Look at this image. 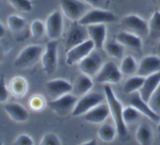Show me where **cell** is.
I'll return each mask as SVG.
<instances>
[{
    "mask_svg": "<svg viewBox=\"0 0 160 145\" xmlns=\"http://www.w3.org/2000/svg\"><path fill=\"white\" fill-rule=\"evenodd\" d=\"M103 91H104L106 102L109 105L110 115L113 119L114 125L117 128L119 138L120 140H124L128 137V128L123 119V105L110 86L106 85Z\"/></svg>",
    "mask_w": 160,
    "mask_h": 145,
    "instance_id": "6da1fadb",
    "label": "cell"
},
{
    "mask_svg": "<svg viewBox=\"0 0 160 145\" xmlns=\"http://www.w3.org/2000/svg\"><path fill=\"white\" fill-rule=\"evenodd\" d=\"M44 49L40 45H30L23 48L15 58L14 67L19 69H27L32 67L41 60Z\"/></svg>",
    "mask_w": 160,
    "mask_h": 145,
    "instance_id": "7a4b0ae2",
    "label": "cell"
},
{
    "mask_svg": "<svg viewBox=\"0 0 160 145\" xmlns=\"http://www.w3.org/2000/svg\"><path fill=\"white\" fill-rule=\"evenodd\" d=\"M105 94L98 92H89L81 96L77 101L76 105L72 111V115L74 117L84 115L95 106L104 101Z\"/></svg>",
    "mask_w": 160,
    "mask_h": 145,
    "instance_id": "3957f363",
    "label": "cell"
},
{
    "mask_svg": "<svg viewBox=\"0 0 160 145\" xmlns=\"http://www.w3.org/2000/svg\"><path fill=\"white\" fill-rule=\"evenodd\" d=\"M42 69L46 75L56 72L58 65V43L56 40H50L46 43L41 57Z\"/></svg>",
    "mask_w": 160,
    "mask_h": 145,
    "instance_id": "277c9868",
    "label": "cell"
},
{
    "mask_svg": "<svg viewBox=\"0 0 160 145\" xmlns=\"http://www.w3.org/2000/svg\"><path fill=\"white\" fill-rule=\"evenodd\" d=\"M117 19V16L111 11L100 8H93L92 9H88L86 13L78 20V22L84 26H88L98 24L112 23L116 21Z\"/></svg>",
    "mask_w": 160,
    "mask_h": 145,
    "instance_id": "5b68a950",
    "label": "cell"
},
{
    "mask_svg": "<svg viewBox=\"0 0 160 145\" xmlns=\"http://www.w3.org/2000/svg\"><path fill=\"white\" fill-rule=\"evenodd\" d=\"M88 39L87 26L81 24L78 21H72L64 41L66 52Z\"/></svg>",
    "mask_w": 160,
    "mask_h": 145,
    "instance_id": "8992f818",
    "label": "cell"
},
{
    "mask_svg": "<svg viewBox=\"0 0 160 145\" xmlns=\"http://www.w3.org/2000/svg\"><path fill=\"white\" fill-rule=\"evenodd\" d=\"M122 77L123 74L117 64L113 61H108L95 75V81L101 84H118Z\"/></svg>",
    "mask_w": 160,
    "mask_h": 145,
    "instance_id": "52a82bcc",
    "label": "cell"
},
{
    "mask_svg": "<svg viewBox=\"0 0 160 145\" xmlns=\"http://www.w3.org/2000/svg\"><path fill=\"white\" fill-rule=\"evenodd\" d=\"M59 5L63 15L71 21H78L88 10V5L81 0H59Z\"/></svg>",
    "mask_w": 160,
    "mask_h": 145,
    "instance_id": "ba28073f",
    "label": "cell"
},
{
    "mask_svg": "<svg viewBox=\"0 0 160 145\" xmlns=\"http://www.w3.org/2000/svg\"><path fill=\"white\" fill-rule=\"evenodd\" d=\"M103 65V58L98 50H94L78 64L80 72L88 76H95Z\"/></svg>",
    "mask_w": 160,
    "mask_h": 145,
    "instance_id": "9c48e42d",
    "label": "cell"
},
{
    "mask_svg": "<svg viewBox=\"0 0 160 145\" xmlns=\"http://www.w3.org/2000/svg\"><path fill=\"white\" fill-rule=\"evenodd\" d=\"M95 49L94 42L90 39H87L66 52V63L69 66L79 64L80 61H82Z\"/></svg>",
    "mask_w": 160,
    "mask_h": 145,
    "instance_id": "30bf717a",
    "label": "cell"
},
{
    "mask_svg": "<svg viewBox=\"0 0 160 145\" xmlns=\"http://www.w3.org/2000/svg\"><path fill=\"white\" fill-rule=\"evenodd\" d=\"M78 100L76 96L70 93L58 98L52 99L48 103V106L58 115L64 117L70 113L72 114Z\"/></svg>",
    "mask_w": 160,
    "mask_h": 145,
    "instance_id": "8fae6325",
    "label": "cell"
},
{
    "mask_svg": "<svg viewBox=\"0 0 160 145\" xmlns=\"http://www.w3.org/2000/svg\"><path fill=\"white\" fill-rule=\"evenodd\" d=\"M45 31L50 40H57L63 31V18L59 10L52 12L45 20Z\"/></svg>",
    "mask_w": 160,
    "mask_h": 145,
    "instance_id": "7c38bea8",
    "label": "cell"
},
{
    "mask_svg": "<svg viewBox=\"0 0 160 145\" xmlns=\"http://www.w3.org/2000/svg\"><path fill=\"white\" fill-rule=\"evenodd\" d=\"M45 89L52 99H56L73 92V86L67 80L63 78H56L46 83Z\"/></svg>",
    "mask_w": 160,
    "mask_h": 145,
    "instance_id": "4fadbf2b",
    "label": "cell"
},
{
    "mask_svg": "<svg viewBox=\"0 0 160 145\" xmlns=\"http://www.w3.org/2000/svg\"><path fill=\"white\" fill-rule=\"evenodd\" d=\"M121 24L128 30L132 31L134 34L138 35H145L148 34V22L136 14H129L125 16L122 19Z\"/></svg>",
    "mask_w": 160,
    "mask_h": 145,
    "instance_id": "5bb4252c",
    "label": "cell"
},
{
    "mask_svg": "<svg viewBox=\"0 0 160 145\" xmlns=\"http://www.w3.org/2000/svg\"><path fill=\"white\" fill-rule=\"evenodd\" d=\"M129 105L135 108L139 112L143 115L146 116L147 118L153 122H158L160 119V116L156 115L148 105V102L144 100L141 97L139 92L133 93L130 94L129 97Z\"/></svg>",
    "mask_w": 160,
    "mask_h": 145,
    "instance_id": "9a60e30c",
    "label": "cell"
},
{
    "mask_svg": "<svg viewBox=\"0 0 160 145\" xmlns=\"http://www.w3.org/2000/svg\"><path fill=\"white\" fill-rule=\"evenodd\" d=\"M160 72V57L156 55H148L141 60L138 66L137 75L147 77Z\"/></svg>",
    "mask_w": 160,
    "mask_h": 145,
    "instance_id": "2e32d148",
    "label": "cell"
},
{
    "mask_svg": "<svg viewBox=\"0 0 160 145\" xmlns=\"http://www.w3.org/2000/svg\"><path fill=\"white\" fill-rule=\"evenodd\" d=\"M109 115H110V111L108 104L101 103L83 116L86 122L98 125V124L103 123L109 118Z\"/></svg>",
    "mask_w": 160,
    "mask_h": 145,
    "instance_id": "e0dca14e",
    "label": "cell"
},
{
    "mask_svg": "<svg viewBox=\"0 0 160 145\" xmlns=\"http://www.w3.org/2000/svg\"><path fill=\"white\" fill-rule=\"evenodd\" d=\"M88 37L94 42L95 50H102L106 42L107 28L105 24H92L87 26Z\"/></svg>",
    "mask_w": 160,
    "mask_h": 145,
    "instance_id": "ac0fdd59",
    "label": "cell"
},
{
    "mask_svg": "<svg viewBox=\"0 0 160 145\" xmlns=\"http://www.w3.org/2000/svg\"><path fill=\"white\" fill-rule=\"evenodd\" d=\"M4 111L9 119L17 123H23L28 121L29 113L28 110L20 104L11 102L5 105Z\"/></svg>",
    "mask_w": 160,
    "mask_h": 145,
    "instance_id": "d6986e66",
    "label": "cell"
},
{
    "mask_svg": "<svg viewBox=\"0 0 160 145\" xmlns=\"http://www.w3.org/2000/svg\"><path fill=\"white\" fill-rule=\"evenodd\" d=\"M160 86V72L145 77V82L139 90L141 97L146 102L148 101L153 93Z\"/></svg>",
    "mask_w": 160,
    "mask_h": 145,
    "instance_id": "ffe728a7",
    "label": "cell"
},
{
    "mask_svg": "<svg viewBox=\"0 0 160 145\" xmlns=\"http://www.w3.org/2000/svg\"><path fill=\"white\" fill-rule=\"evenodd\" d=\"M116 40L123 46H127L133 50H141L142 48V40L140 36L130 31L119 32L116 36Z\"/></svg>",
    "mask_w": 160,
    "mask_h": 145,
    "instance_id": "44dd1931",
    "label": "cell"
},
{
    "mask_svg": "<svg viewBox=\"0 0 160 145\" xmlns=\"http://www.w3.org/2000/svg\"><path fill=\"white\" fill-rule=\"evenodd\" d=\"M9 94L17 99H20L26 95L28 90L27 80L21 76H15L9 81L8 86Z\"/></svg>",
    "mask_w": 160,
    "mask_h": 145,
    "instance_id": "7402d4cb",
    "label": "cell"
},
{
    "mask_svg": "<svg viewBox=\"0 0 160 145\" xmlns=\"http://www.w3.org/2000/svg\"><path fill=\"white\" fill-rule=\"evenodd\" d=\"M93 86L94 83L91 76L82 74L77 78L74 86H73V92L77 96L81 97V96L90 92Z\"/></svg>",
    "mask_w": 160,
    "mask_h": 145,
    "instance_id": "603a6c76",
    "label": "cell"
},
{
    "mask_svg": "<svg viewBox=\"0 0 160 145\" xmlns=\"http://www.w3.org/2000/svg\"><path fill=\"white\" fill-rule=\"evenodd\" d=\"M135 137L139 144H151L153 141V133L152 128L146 123H142L138 127Z\"/></svg>",
    "mask_w": 160,
    "mask_h": 145,
    "instance_id": "cb8c5ba5",
    "label": "cell"
},
{
    "mask_svg": "<svg viewBox=\"0 0 160 145\" xmlns=\"http://www.w3.org/2000/svg\"><path fill=\"white\" fill-rule=\"evenodd\" d=\"M145 77L141 76V75H135L131 76L126 80L123 86V91L126 94H131L133 93L139 92L142 88L144 82H145Z\"/></svg>",
    "mask_w": 160,
    "mask_h": 145,
    "instance_id": "d4e9b609",
    "label": "cell"
},
{
    "mask_svg": "<svg viewBox=\"0 0 160 145\" xmlns=\"http://www.w3.org/2000/svg\"><path fill=\"white\" fill-rule=\"evenodd\" d=\"M117 135V130L115 125L109 123L102 125L98 130V137L101 141L105 143H110L115 140Z\"/></svg>",
    "mask_w": 160,
    "mask_h": 145,
    "instance_id": "484cf974",
    "label": "cell"
},
{
    "mask_svg": "<svg viewBox=\"0 0 160 145\" xmlns=\"http://www.w3.org/2000/svg\"><path fill=\"white\" fill-rule=\"evenodd\" d=\"M148 24V36L152 39H160V11L156 10L152 15Z\"/></svg>",
    "mask_w": 160,
    "mask_h": 145,
    "instance_id": "4316f807",
    "label": "cell"
},
{
    "mask_svg": "<svg viewBox=\"0 0 160 145\" xmlns=\"http://www.w3.org/2000/svg\"><path fill=\"white\" fill-rule=\"evenodd\" d=\"M138 66V65L135 58L131 55H128L122 60L120 69L123 75H131L137 72Z\"/></svg>",
    "mask_w": 160,
    "mask_h": 145,
    "instance_id": "83f0119b",
    "label": "cell"
},
{
    "mask_svg": "<svg viewBox=\"0 0 160 145\" xmlns=\"http://www.w3.org/2000/svg\"><path fill=\"white\" fill-rule=\"evenodd\" d=\"M105 50L109 56L116 59L121 57L124 53V46L120 42L116 41H110L105 44Z\"/></svg>",
    "mask_w": 160,
    "mask_h": 145,
    "instance_id": "f1b7e54d",
    "label": "cell"
},
{
    "mask_svg": "<svg viewBox=\"0 0 160 145\" xmlns=\"http://www.w3.org/2000/svg\"><path fill=\"white\" fill-rule=\"evenodd\" d=\"M6 23H7L9 29L14 32L21 31L26 26L25 19L17 14H12V15L9 16L7 20H6Z\"/></svg>",
    "mask_w": 160,
    "mask_h": 145,
    "instance_id": "f546056e",
    "label": "cell"
},
{
    "mask_svg": "<svg viewBox=\"0 0 160 145\" xmlns=\"http://www.w3.org/2000/svg\"><path fill=\"white\" fill-rule=\"evenodd\" d=\"M141 113L133 106L126 107L123 110V119L126 125L132 124L140 119Z\"/></svg>",
    "mask_w": 160,
    "mask_h": 145,
    "instance_id": "4dcf8cb0",
    "label": "cell"
},
{
    "mask_svg": "<svg viewBox=\"0 0 160 145\" xmlns=\"http://www.w3.org/2000/svg\"><path fill=\"white\" fill-rule=\"evenodd\" d=\"M45 100L40 94H34L30 97L28 100V106L31 111L34 112H40L45 108Z\"/></svg>",
    "mask_w": 160,
    "mask_h": 145,
    "instance_id": "1f68e13d",
    "label": "cell"
},
{
    "mask_svg": "<svg viewBox=\"0 0 160 145\" xmlns=\"http://www.w3.org/2000/svg\"><path fill=\"white\" fill-rule=\"evenodd\" d=\"M7 2L20 12L29 13L33 9V3L31 0H7Z\"/></svg>",
    "mask_w": 160,
    "mask_h": 145,
    "instance_id": "d6a6232c",
    "label": "cell"
},
{
    "mask_svg": "<svg viewBox=\"0 0 160 145\" xmlns=\"http://www.w3.org/2000/svg\"><path fill=\"white\" fill-rule=\"evenodd\" d=\"M30 31H31V35L36 39H38L44 35L45 31V23L40 20H35L31 23L30 26Z\"/></svg>",
    "mask_w": 160,
    "mask_h": 145,
    "instance_id": "836d02e7",
    "label": "cell"
},
{
    "mask_svg": "<svg viewBox=\"0 0 160 145\" xmlns=\"http://www.w3.org/2000/svg\"><path fill=\"white\" fill-rule=\"evenodd\" d=\"M148 104L151 109L156 115L160 116V86L151 96Z\"/></svg>",
    "mask_w": 160,
    "mask_h": 145,
    "instance_id": "e575fe53",
    "label": "cell"
},
{
    "mask_svg": "<svg viewBox=\"0 0 160 145\" xmlns=\"http://www.w3.org/2000/svg\"><path fill=\"white\" fill-rule=\"evenodd\" d=\"M41 145H60L62 144L60 139L53 133H47L42 137L40 141Z\"/></svg>",
    "mask_w": 160,
    "mask_h": 145,
    "instance_id": "d590c367",
    "label": "cell"
},
{
    "mask_svg": "<svg viewBox=\"0 0 160 145\" xmlns=\"http://www.w3.org/2000/svg\"><path fill=\"white\" fill-rule=\"evenodd\" d=\"M9 91L6 84V78L3 75H0V104H4L9 99Z\"/></svg>",
    "mask_w": 160,
    "mask_h": 145,
    "instance_id": "8d00e7d4",
    "label": "cell"
},
{
    "mask_svg": "<svg viewBox=\"0 0 160 145\" xmlns=\"http://www.w3.org/2000/svg\"><path fill=\"white\" fill-rule=\"evenodd\" d=\"M34 144V140L28 134L19 135L13 142V144L16 145H33Z\"/></svg>",
    "mask_w": 160,
    "mask_h": 145,
    "instance_id": "74e56055",
    "label": "cell"
},
{
    "mask_svg": "<svg viewBox=\"0 0 160 145\" xmlns=\"http://www.w3.org/2000/svg\"><path fill=\"white\" fill-rule=\"evenodd\" d=\"M86 4L93 8H99L100 5L102 3V0H83Z\"/></svg>",
    "mask_w": 160,
    "mask_h": 145,
    "instance_id": "f35d334b",
    "label": "cell"
},
{
    "mask_svg": "<svg viewBox=\"0 0 160 145\" xmlns=\"http://www.w3.org/2000/svg\"><path fill=\"white\" fill-rule=\"evenodd\" d=\"M5 34H6V29H5L2 24L0 22V39H2V38L4 37Z\"/></svg>",
    "mask_w": 160,
    "mask_h": 145,
    "instance_id": "ab89813d",
    "label": "cell"
},
{
    "mask_svg": "<svg viewBox=\"0 0 160 145\" xmlns=\"http://www.w3.org/2000/svg\"><path fill=\"white\" fill-rule=\"evenodd\" d=\"M96 144H97V142L95 140L91 139V140H89V141H85V142H83L81 144H83V145H95Z\"/></svg>",
    "mask_w": 160,
    "mask_h": 145,
    "instance_id": "60d3db41",
    "label": "cell"
},
{
    "mask_svg": "<svg viewBox=\"0 0 160 145\" xmlns=\"http://www.w3.org/2000/svg\"><path fill=\"white\" fill-rule=\"evenodd\" d=\"M2 58H3V54L2 53L1 50H0V63H1V61H2Z\"/></svg>",
    "mask_w": 160,
    "mask_h": 145,
    "instance_id": "b9f144b4",
    "label": "cell"
},
{
    "mask_svg": "<svg viewBox=\"0 0 160 145\" xmlns=\"http://www.w3.org/2000/svg\"><path fill=\"white\" fill-rule=\"evenodd\" d=\"M157 131H158V133H159L160 134V122H159V125H158V126H157Z\"/></svg>",
    "mask_w": 160,
    "mask_h": 145,
    "instance_id": "7bdbcfd3",
    "label": "cell"
},
{
    "mask_svg": "<svg viewBox=\"0 0 160 145\" xmlns=\"http://www.w3.org/2000/svg\"><path fill=\"white\" fill-rule=\"evenodd\" d=\"M157 50H158V53H159V54H160V43L159 44V46H158V47H157Z\"/></svg>",
    "mask_w": 160,
    "mask_h": 145,
    "instance_id": "ee69618b",
    "label": "cell"
},
{
    "mask_svg": "<svg viewBox=\"0 0 160 145\" xmlns=\"http://www.w3.org/2000/svg\"><path fill=\"white\" fill-rule=\"evenodd\" d=\"M156 2H157V3H159V4L160 5V0H156Z\"/></svg>",
    "mask_w": 160,
    "mask_h": 145,
    "instance_id": "f6af8a7d",
    "label": "cell"
}]
</instances>
